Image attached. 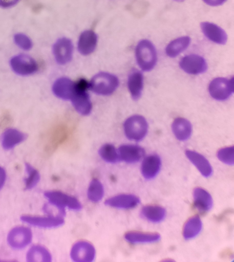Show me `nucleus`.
<instances>
[{
    "label": "nucleus",
    "instance_id": "obj_22",
    "mask_svg": "<svg viewBox=\"0 0 234 262\" xmlns=\"http://www.w3.org/2000/svg\"><path fill=\"white\" fill-rule=\"evenodd\" d=\"M52 258L50 250L40 244L30 246L26 254V259L28 262H51Z\"/></svg>",
    "mask_w": 234,
    "mask_h": 262
},
{
    "label": "nucleus",
    "instance_id": "obj_12",
    "mask_svg": "<svg viewBox=\"0 0 234 262\" xmlns=\"http://www.w3.org/2000/svg\"><path fill=\"white\" fill-rule=\"evenodd\" d=\"M179 66L185 73L194 75L203 74L208 69L205 59L196 54H190L183 57L179 61Z\"/></svg>",
    "mask_w": 234,
    "mask_h": 262
},
{
    "label": "nucleus",
    "instance_id": "obj_15",
    "mask_svg": "<svg viewBox=\"0 0 234 262\" xmlns=\"http://www.w3.org/2000/svg\"><path fill=\"white\" fill-rule=\"evenodd\" d=\"M98 41L97 34L93 30L86 29L82 31L78 38L77 47L78 52L83 56L93 53Z\"/></svg>",
    "mask_w": 234,
    "mask_h": 262
},
{
    "label": "nucleus",
    "instance_id": "obj_19",
    "mask_svg": "<svg viewBox=\"0 0 234 262\" xmlns=\"http://www.w3.org/2000/svg\"><path fill=\"white\" fill-rule=\"evenodd\" d=\"M127 85L132 98L134 100L140 99L144 85V77L141 72L133 70L128 76Z\"/></svg>",
    "mask_w": 234,
    "mask_h": 262
},
{
    "label": "nucleus",
    "instance_id": "obj_32",
    "mask_svg": "<svg viewBox=\"0 0 234 262\" xmlns=\"http://www.w3.org/2000/svg\"><path fill=\"white\" fill-rule=\"evenodd\" d=\"M13 39L15 45L24 51H29L33 47V43L32 39L24 33H16L14 34Z\"/></svg>",
    "mask_w": 234,
    "mask_h": 262
},
{
    "label": "nucleus",
    "instance_id": "obj_20",
    "mask_svg": "<svg viewBox=\"0 0 234 262\" xmlns=\"http://www.w3.org/2000/svg\"><path fill=\"white\" fill-rule=\"evenodd\" d=\"M161 162L160 158L157 154H151L144 157L141 165V172L146 179L154 178L159 172Z\"/></svg>",
    "mask_w": 234,
    "mask_h": 262
},
{
    "label": "nucleus",
    "instance_id": "obj_26",
    "mask_svg": "<svg viewBox=\"0 0 234 262\" xmlns=\"http://www.w3.org/2000/svg\"><path fill=\"white\" fill-rule=\"evenodd\" d=\"M124 238L131 244H142L157 242L160 238V235L157 233L130 231L124 234Z\"/></svg>",
    "mask_w": 234,
    "mask_h": 262
},
{
    "label": "nucleus",
    "instance_id": "obj_31",
    "mask_svg": "<svg viewBox=\"0 0 234 262\" xmlns=\"http://www.w3.org/2000/svg\"><path fill=\"white\" fill-rule=\"evenodd\" d=\"M202 222L198 215L189 218L185 223L183 230V237L186 239H191L197 236L202 229Z\"/></svg>",
    "mask_w": 234,
    "mask_h": 262
},
{
    "label": "nucleus",
    "instance_id": "obj_6",
    "mask_svg": "<svg viewBox=\"0 0 234 262\" xmlns=\"http://www.w3.org/2000/svg\"><path fill=\"white\" fill-rule=\"evenodd\" d=\"M89 82L84 79L76 82V91L70 100L75 110L82 115H89L92 111V104L87 90Z\"/></svg>",
    "mask_w": 234,
    "mask_h": 262
},
{
    "label": "nucleus",
    "instance_id": "obj_24",
    "mask_svg": "<svg viewBox=\"0 0 234 262\" xmlns=\"http://www.w3.org/2000/svg\"><path fill=\"white\" fill-rule=\"evenodd\" d=\"M185 155L203 176L208 177L211 176L212 172V167L205 157L201 154L191 150H186Z\"/></svg>",
    "mask_w": 234,
    "mask_h": 262
},
{
    "label": "nucleus",
    "instance_id": "obj_14",
    "mask_svg": "<svg viewBox=\"0 0 234 262\" xmlns=\"http://www.w3.org/2000/svg\"><path fill=\"white\" fill-rule=\"evenodd\" d=\"M140 202L137 195L131 193H120L108 198L105 206L116 209H131L136 207Z\"/></svg>",
    "mask_w": 234,
    "mask_h": 262
},
{
    "label": "nucleus",
    "instance_id": "obj_13",
    "mask_svg": "<svg viewBox=\"0 0 234 262\" xmlns=\"http://www.w3.org/2000/svg\"><path fill=\"white\" fill-rule=\"evenodd\" d=\"M200 30L203 35L210 41L219 45H225L228 40L226 31L219 25L208 21L200 24Z\"/></svg>",
    "mask_w": 234,
    "mask_h": 262
},
{
    "label": "nucleus",
    "instance_id": "obj_34",
    "mask_svg": "<svg viewBox=\"0 0 234 262\" xmlns=\"http://www.w3.org/2000/svg\"><path fill=\"white\" fill-rule=\"evenodd\" d=\"M20 0H0V7L4 9H8L13 7L17 5Z\"/></svg>",
    "mask_w": 234,
    "mask_h": 262
},
{
    "label": "nucleus",
    "instance_id": "obj_21",
    "mask_svg": "<svg viewBox=\"0 0 234 262\" xmlns=\"http://www.w3.org/2000/svg\"><path fill=\"white\" fill-rule=\"evenodd\" d=\"M172 132L179 141L187 140L192 136L193 127L190 122L186 118L177 117L171 125Z\"/></svg>",
    "mask_w": 234,
    "mask_h": 262
},
{
    "label": "nucleus",
    "instance_id": "obj_25",
    "mask_svg": "<svg viewBox=\"0 0 234 262\" xmlns=\"http://www.w3.org/2000/svg\"><path fill=\"white\" fill-rule=\"evenodd\" d=\"M194 203L195 207L200 212L208 211L212 206V199L206 190L197 187L193 192Z\"/></svg>",
    "mask_w": 234,
    "mask_h": 262
},
{
    "label": "nucleus",
    "instance_id": "obj_37",
    "mask_svg": "<svg viewBox=\"0 0 234 262\" xmlns=\"http://www.w3.org/2000/svg\"><path fill=\"white\" fill-rule=\"evenodd\" d=\"M174 1H175L176 2H183L185 1V0H173Z\"/></svg>",
    "mask_w": 234,
    "mask_h": 262
},
{
    "label": "nucleus",
    "instance_id": "obj_28",
    "mask_svg": "<svg viewBox=\"0 0 234 262\" xmlns=\"http://www.w3.org/2000/svg\"><path fill=\"white\" fill-rule=\"evenodd\" d=\"M140 214L144 219L152 222H159L165 216L166 211L164 208L158 205H146L140 211Z\"/></svg>",
    "mask_w": 234,
    "mask_h": 262
},
{
    "label": "nucleus",
    "instance_id": "obj_36",
    "mask_svg": "<svg viewBox=\"0 0 234 262\" xmlns=\"http://www.w3.org/2000/svg\"><path fill=\"white\" fill-rule=\"evenodd\" d=\"M204 4L210 7H218L223 5L227 0H202Z\"/></svg>",
    "mask_w": 234,
    "mask_h": 262
},
{
    "label": "nucleus",
    "instance_id": "obj_35",
    "mask_svg": "<svg viewBox=\"0 0 234 262\" xmlns=\"http://www.w3.org/2000/svg\"><path fill=\"white\" fill-rule=\"evenodd\" d=\"M7 172L5 169L0 165V191L3 189L7 180Z\"/></svg>",
    "mask_w": 234,
    "mask_h": 262
},
{
    "label": "nucleus",
    "instance_id": "obj_29",
    "mask_svg": "<svg viewBox=\"0 0 234 262\" xmlns=\"http://www.w3.org/2000/svg\"><path fill=\"white\" fill-rule=\"evenodd\" d=\"M26 176L24 179V184L26 190L34 188L39 183L41 176L39 171L29 163L25 164Z\"/></svg>",
    "mask_w": 234,
    "mask_h": 262
},
{
    "label": "nucleus",
    "instance_id": "obj_27",
    "mask_svg": "<svg viewBox=\"0 0 234 262\" xmlns=\"http://www.w3.org/2000/svg\"><path fill=\"white\" fill-rule=\"evenodd\" d=\"M88 200L93 203L101 201L105 195L103 183L97 178H93L89 182L86 191Z\"/></svg>",
    "mask_w": 234,
    "mask_h": 262
},
{
    "label": "nucleus",
    "instance_id": "obj_30",
    "mask_svg": "<svg viewBox=\"0 0 234 262\" xmlns=\"http://www.w3.org/2000/svg\"><path fill=\"white\" fill-rule=\"evenodd\" d=\"M100 158L107 163L116 164L120 161L118 149L111 143L101 145L98 151Z\"/></svg>",
    "mask_w": 234,
    "mask_h": 262
},
{
    "label": "nucleus",
    "instance_id": "obj_16",
    "mask_svg": "<svg viewBox=\"0 0 234 262\" xmlns=\"http://www.w3.org/2000/svg\"><path fill=\"white\" fill-rule=\"evenodd\" d=\"M120 161L129 164L138 162L144 156L145 150L141 146L131 144H122L118 148Z\"/></svg>",
    "mask_w": 234,
    "mask_h": 262
},
{
    "label": "nucleus",
    "instance_id": "obj_2",
    "mask_svg": "<svg viewBox=\"0 0 234 262\" xmlns=\"http://www.w3.org/2000/svg\"><path fill=\"white\" fill-rule=\"evenodd\" d=\"M135 58L143 71L150 72L157 64L158 54L154 43L150 40L142 39L138 41L135 49Z\"/></svg>",
    "mask_w": 234,
    "mask_h": 262
},
{
    "label": "nucleus",
    "instance_id": "obj_17",
    "mask_svg": "<svg viewBox=\"0 0 234 262\" xmlns=\"http://www.w3.org/2000/svg\"><path fill=\"white\" fill-rule=\"evenodd\" d=\"M52 92L57 97L63 100H71L76 91V82L67 77L56 79L52 86Z\"/></svg>",
    "mask_w": 234,
    "mask_h": 262
},
{
    "label": "nucleus",
    "instance_id": "obj_23",
    "mask_svg": "<svg viewBox=\"0 0 234 262\" xmlns=\"http://www.w3.org/2000/svg\"><path fill=\"white\" fill-rule=\"evenodd\" d=\"M191 42L192 39L189 36L184 35L176 38L166 45L165 54L170 58H175L186 50Z\"/></svg>",
    "mask_w": 234,
    "mask_h": 262
},
{
    "label": "nucleus",
    "instance_id": "obj_9",
    "mask_svg": "<svg viewBox=\"0 0 234 262\" xmlns=\"http://www.w3.org/2000/svg\"><path fill=\"white\" fill-rule=\"evenodd\" d=\"M11 70L20 76H28L35 73L38 65L35 59L26 54H18L11 57L9 60Z\"/></svg>",
    "mask_w": 234,
    "mask_h": 262
},
{
    "label": "nucleus",
    "instance_id": "obj_5",
    "mask_svg": "<svg viewBox=\"0 0 234 262\" xmlns=\"http://www.w3.org/2000/svg\"><path fill=\"white\" fill-rule=\"evenodd\" d=\"M148 125L146 119L142 115H134L127 118L123 123L126 137L132 141L143 140L148 133Z\"/></svg>",
    "mask_w": 234,
    "mask_h": 262
},
{
    "label": "nucleus",
    "instance_id": "obj_7",
    "mask_svg": "<svg viewBox=\"0 0 234 262\" xmlns=\"http://www.w3.org/2000/svg\"><path fill=\"white\" fill-rule=\"evenodd\" d=\"M6 238L8 245L12 249L20 250L31 245L33 234L31 229L28 226H16L10 230Z\"/></svg>",
    "mask_w": 234,
    "mask_h": 262
},
{
    "label": "nucleus",
    "instance_id": "obj_18",
    "mask_svg": "<svg viewBox=\"0 0 234 262\" xmlns=\"http://www.w3.org/2000/svg\"><path fill=\"white\" fill-rule=\"evenodd\" d=\"M27 138V135L15 128H8L3 133L1 145L4 149L11 150L23 143Z\"/></svg>",
    "mask_w": 234,
    "mask_h": 262
},
{
    "label": "nucleus",
    "instance_id": "obj_8",
    "mask_svg": "<svg viewBox=\"0 0 234 262\" xmlns=\"http://www.w3.org/2000/svg\"><path fill=\"white\" fill-rule=\"evenodd\" d=\"M96 255V249L93 244L84 239L74 242L69 251L70 258L74 262H93Z\"/></svg>",
    "mask_w": 234,
    "mask_h": 262
},
{
    "label": "nucleus",
    "instance_id": "obj_3",
    "mask_svg": "<svg viewBox=\"0 0 234 262\" xmlns=\"http://www.w3.org/2000/svg\"><path fill=\"white\" fill-rule=\"evenodd\" d=\"M119 81L117 76L105 72L95 75L89 82V89L102 96L112 94L118 88Z\"/></svg>",
    "mask_w": 234,
    "mask_h": 262
},
{
    "label": "nucleus",
    "instance_id": "obj_33",
    "mask_svg": "<svg viewBox=\"0 0 234 262\" xmlns=\"http://www.w3.org/2000/svg\"><path fill=\"white\" fill-rule=\"evenodd\" d=\"M234 148L233 146L220 149L217 154L218 158L223 163L233 165L234 163Z\"/></svg>",
    "mask_w": 234,
    "mask_h": 262
},
{
    "label": "nucleus",
    "instance_id": "obj_4",
    "mask_svg": "<svg viewBox=\"0 0 234 262\" xmlns=\"http://www.w3.org/2000/svg\"><path fill=\"white\" fill-rule=\"evenodd\" d=\"M20 219L28 225L45 229L58 228L63 225L65 222V216L58 214H24Z\"/></svg>",
    "mask_w": 234,
    "mask_h": 262
},
{
    "label": "nucleus",
    "instance_id": "obj_10",
    "mask_svg": "<svg viewBox=\"0 0 234 262\" xmlns=\"http://www.w3.org/2000/svg\"><path fill=\"white\" fill-rule=\"evenodd\" d=\"M233 77H216L209 83L208 93L212 98L217 101L227 100L233 93Z\"/></svg>",
    "mask_w": 234,
    "mask_h": 262
},
{
    "label": "nucleus",
    "instance_id": "obj_1",
    "mask_svg": "<svg viewBox=\"0 0 234 262\" xmlns=\"http://www.w3.org/2000/svg\"><path fill=\"white\" fill-rule=\"evenodd\" d=\"M44 196L48 201L47 204L63 216H65L67 210L79 211L83 207L76 197L60 190H47L44 192Z\"/></svg>",
    "mask_w": 234,
    "mask_h": 262
},
{
    "label": "nucleus",
    "instance_id": "obj_11",
    "mask_svg": "<svg viewBox=\"0 0 234 262\" xmlns=\"http://www.w3.org/2000/svg\"><path fill=\"white\" fill-rule=\"evenodd\" d=\"M52 51L58 64H66L71 61L73 57L74 46L72 41L67 37L58 38L53 44Z\"/></svg>",
    "mask_w": 234,
    "mask_h": 262
}]
</instances>
